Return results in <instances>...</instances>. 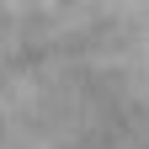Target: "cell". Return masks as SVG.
<instances>
[{"label": "cell", "instance_id": "obj_1", "mask_svg": "<svg viewBox=\"0 0 149 149\" xmlns=\"http://www.w3.org/2000/svg\"><path fill=\"white\" fill-rule=\"evenodd\" d=\"M0 149H149V27L0 69Z\"/></svg>", "mask_w": 149, "mask_h": 149}]
</instances>
